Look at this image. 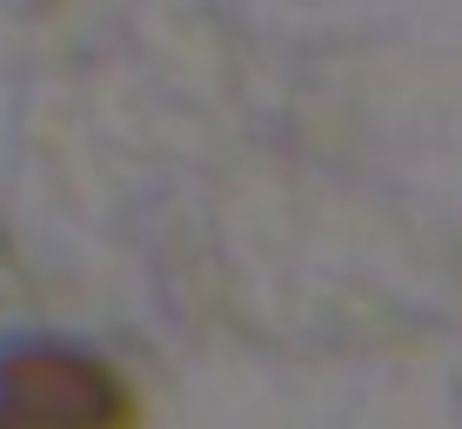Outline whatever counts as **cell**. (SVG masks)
I'll use <instances>...</instances> for the list:
<instances>
[{
	"mask_svg": "<svg viewBox=\"0 0 462 429\" xmlns=\"http://www.w3.org/2000/svg\"><path fill=\"white\" fill-rule=\"evenodd\" d=\"M0 416L14 429H141L134 376L115 356L60 336H7L0 342Z\"/></svg>",
	"mask_w": 462,
	"mask_h": 429,
	"instance_id": "obj_1",
	"label": "cell"
},
{
	"mask_svg": "<svg viewBox=\"0 0 462 429\" xmlns=\"http://www.w3.org/2000/svg\"><path fill=\"white\" fill-rule=\"evenodd\" d=\"M0 429H14V423H7V416H0Z\"/></svg>",
	"mask_w": 462,
	"mask_h": 429,
	"instance_id": "obj_2",
	"label": "cell"
}]
</instances>
